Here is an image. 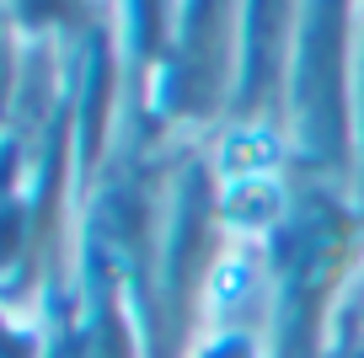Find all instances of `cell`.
I'll use <instances>...</instances> for the list:
<instances>
[{
  "label": "cell",
  "mask_w": 364,
  "mask_h": 358,
  "mask_svg": "<svg viewBox=\"0 0 364 358\" xmlns=\"http://www.w3.org/2000/svg\"><path fill=\"white\" fill-rule=\"evenodd\" d=\"M273 161H279V145H273V134H262V129H236V134L225 139V177L230 182L268 177Z\"/></svg>",
  "instance_id": "cell-1"
}]
</instances>
